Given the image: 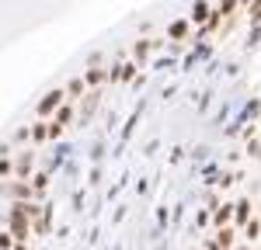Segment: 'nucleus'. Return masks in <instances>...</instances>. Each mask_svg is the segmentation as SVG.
Instances as JSON below:
<instances>
[{"mask_svg":"<svg viewBox=\"0 0 261 250\" xmlns=\"http://www.w3.org/2000/svg\"><path fill=\"white\" fill-rule=\"evenodd\" d=\"M59 101H63V91H52V94H49V98H46V101H42V104H39V111H42V115H46V111H52V108H56V104H59Z\"/></svg>","mask_w":261,"mask_h":250,"instance_id":"nucleus-1","label":"nucleus"},{"mask_svg":"<svg viewBox=\"0 0 261 250\" xmlns=\"http://www.w3.org/2000/svg\"><path fill=\"white\" fill-rule=\"evenodd\" d=\"M171 35H174V38H181V35H184V21H178V25H171Z\"/></svg>","mask_w":261,"mask_h":250,"instance_id":"nucleus-4","label":"nucleus"},{"mask_svg":"<svg viewBox=\"0 0 261 250\" xmlns=\"http://www.w3.org/2000/svg\"><path fill=\"white\" fill-rule=\"evenodd\" d=\"M206 14H209V4H202V0H199V4L192 7V18H195V21H206Z\"/></svg>","mask_w":261,"mask_h":250,"instance_id":"nucleus-2","label":"nucleus"},{"mask_svg":"<svg viewBox=\"0 0 261 250\" xmlns=\"http://www.w3.org/2000/svg\"><path fill=\"white\" fill-rule=\"evenodd\" d=\"M80 91H84V80H73V83H70V94H73V98H77Z\"/></svg>","mask_w":261,"mask_h":250,"instance_id":"nucleus-3","label":"nucleus"}]
</instances>
